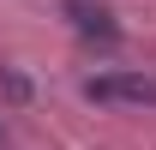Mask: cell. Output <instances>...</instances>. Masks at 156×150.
<instances>
[{
    "label": "cell",
    "instance_id": "obj_1",
    "mask_svg": "<svg viewBox=\"0 0 156 150\" xmlns=\"http://www.w3.org/2000/svg\"><path fill=\"white\" fill-rule=\"evenodd\" d=\"M84 96L102 108H144V102H156V84L132 72H96V78H84Z\"/></svg>",
    "mask_w": 156,
    "mask_h": 150
}]
</instances>
